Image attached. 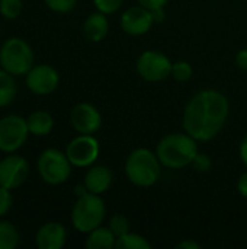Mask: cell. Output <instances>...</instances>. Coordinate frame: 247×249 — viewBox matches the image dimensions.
Listing matches in <instances>:
<instances>
[{
  "instance_id": "cell-21",
  "label": "cell",
  "mask_w": 247,
  "mask_h": 249,
  "mask_svg": "<svg viewBox=\"0 0 247 249\" xmlns=\"http://www.w3.org/2000/svg\"><path fill=\"white\" fill-rule=\"evenodd\" d=\"M115 248L116 249H148L150 248V242L138 235V233H125L119 238H116L115 242Z\"/></svg>"
},
{
  "instance_id": "cell-34",
  "label": "cell",
  "mask_w": 247,
  "mask_h": 249,
  "mask_svg": "<svg viewBox=\"0 0 247 249\" xmlns=\"http://www.w3.org/2000/svg\"><path fill=\"white\" fill-rule=\"evenodd\" d=\"M176 248L178 249H199L201 248V245H199V244H197V242H194V241H183V242L178 244V245H176Z\"/></svg>"
},
{
  "instance_id": "cell-30",
  "label": "cell",
  "mask_w": 247,
  "mask_h": 249,
  "mask_svg": "<svg viewBox=\"0 0 247 249\" xmlns=\"http://www.w3.org/2000/svg\"><path fill=\"white\" fill-rule=\"evenodd\" d=\"M237 190L240 193L242 197L247 198V171L245 174H242V177L239 178V182H237Z\"/></svg>"
},
{
  "instance_id": "cell-5",
  "label": "cell",
  "mask_w": 247,
  "mask_h": 249,
  "mask_svg": "<svg viewBox=\"0 0 247 249\" xmlns=\"http://www.w3.org/2000/svg\"><path fill=\"white\" fill-rule=\"evenodd\" d=\"M32 47L22 38L12 36L0 47V66L12 76H25L33 67Z\"/></svg>"
},
{
  "instance_id": "cell-31",
  "label": "cell",
  "mask_w": 247,
  "mask_h": 249,
  "mask_svg": "<svg viewBox=\"0 0 247 249\" xmlns=\"http://www.w3.org/2000/svg\"><path fill=\"white\" fill-rule=\"evenodd\" d=\"M236 63L240 69L247 70V48L245 50H240L236 55Z\"/></svg>"
},
{
  "instance_id": "cell-25",
  "label": "cell",
  "mask_w": 247,
  "mask_h": 249,
  "mask_svg": "<svg viewBox=\"0 0 247 249\" xmlns=\"http://www.w3.org/2000/svg\"><path fill=\"white\" fill-rule=\"evenodd\" d=\"M47 7L55 13H68L76 7L77 0H44Z\"/></svg>"
},
{
  "instance_id": "cell-1",
  "label": "cell",
  "mask_w": 247,
  "mask_h": 249,
  "mask_svg": "<svg viewBox=\"0 0 247 249\" xmlns=\"http://www.w3.org/2000/svg\"><path fill=\"white\" fill-rule=\"evenodd\" d=\"M230 112L229 99L218 90L195 93L183 111V130L197 142H210L224 127Z\"/></svg>"
},
{
  "instance_id": "cell-18",
  "label": "cell",
  "mask_w": 247,
  "mask_h": 249,
  "mask_svg": "<svg viewBox=\"0 0 247 249\" xmlns=\"http://www.w3.org/2000/svg\"><path fill=\"white\" fill-rule=\"evenodd\" d=\"M116 236L112 233L109 228L99 226L95 231H92L86 239V248L87 249H112L115 248Z\"/></svg>"
},
{
  "instance_id": "cell-11",
  "label": "cell",
  "mask_w": 247,
  "mask_h": 249,
  "mask_svg": "<svg viewBox=\"0 0 247 249\" xmlns=\"http://www.w3.org/2000/svg\"><path fill=\"white\" fill-rule=\"evenodd\" d=\"M25 82L32 93L49 95L58 88L60 74L49 64H38L25 74Z\"/></svg>"
},
{
  "instance_id": "cell-35",
  "label": "cell",
  "mask_w": 247,
  "mask_h": 249,
  "mask_svg": "<svg viewBox=\"0 0 247 249\" xmlns=\"http://www.w3.org/2000/svg\"><path fill=\"white\" fill-rule=\"evenodd\" d=\"M89 191H87V188H86V185L84 184H82V185H77L76 188H74V194L77 196V198L79 197H82V196H84V194H87Z\"/></svg>"
},
{
  "instance_id": "cell-32",
  "label": "cell",
  "mask_w": 247,
  "mask_h": 249,
  "mask_svg": "<svg viewBox=\"0 0 247 249\" xmlns=\"http://www.w3.org/2000/svg\"><path fill=\"white\" fill-rule=\"evenodd\" d=\"M239 153H240V159H242V162H243V163L247 166V134L245 136V139L242 140V143H240Z\"/></svg>"
},
{
  "instance_id": "cell-24",
  "label": "cell",
  "mask_w": 247,
  "mask_h": 249,
  "mask_svg": "<svg viewBox=\"0 0 247 249\" xmlns=\"http://www.w3.org/2000/svg\"><path fill=\"white\" fill-rule=\"evenodd\" d=\"M109 229L112 231V233L116 238H119V236H122V235L130 232V222H128V219L125 216L115 214L109 220Z\"/></svg>"
},
{
  "instance_id": "cell-6",
  "label": "cell",
  "mask_w": 247,
  "mask_h": 249,
  "mask_svg": "<svg viewBox=\"0 0 247 249\" xmlns=\"http://www.w3.org/2000/svg\"><path fill=\"white\" fill-rule=\"evenodd\" d=\"M71 162L67 155L58 149H45L36 162L38 174L49 185H61L71 175Z\"/></svg>"
},
{
  "instance_id": "cell-20",
  "label": "cell",
  "mask_w": 247,
  "mask_h": 249,
  "mask_svg": "<svg viewBox=\"0 0 247 249\" xmlns=\"http://www.w3.org/2000/svg\"><path fill=\"white\" fill-rule=\"evenodd\" d=\"M19 241L17 229L9 222H0V249H15Z\"/></svg>"
},
{
  "instance_id": "cell-22",
  "label": "cell",
  "mask_w": 247,
  "mask_h": 249,
  "mask_svg": "<svg viewBox=\"0 0 247 249\" xmlns=\"http://www.w3.org/2000/svg\"><path fill=\"white\" fill-rule=\"evenodd\" d=\"M22 7V0H0V15L9 20L19 18Z\"/></svg>"
},
{
  "instance_id": "cell-33",
  "label": "cell",
  "mask_w": 247,
  "mask_h": 249,
  "mask_svg": "<svg viewBox=\"0 0 247 249\" xmlns=\"http://www.w3.org/2000/svg\"><path fill=\"white\" fill-rule=\"evenodd\" d=\"M151 13H153V19H154V22H157V23L163 22V20H165V18H166V13H165V7H159V9H154V10H151Z\"/></svg>"
},
{
  "instance_id": "cell-28",
  "label": "cell",
  "mask_w": 247,
  "mask_h": 249,
  "mask_svg": "<svg viewBox=\"0 0 247 249\" xmlns=\"http://www.w3.org/2000/svg\"><path fill=\"white\" fill-rule=\"evenodd\" d=\"M192 165H194V168H195L198 172H207V171H210V168H211V159H210L205 153H198V155L195 156Z\"/></svg>"
},
{
  "instance_id": "cell-27",
  "label": "cell",
  "mask_w": 247,
  "mask_h": 249,
  "mask_svg": "<svg viewBox=\"0 0 247 249\" xmlns=\"http://www.w3.org/2000/svg\"><path fill=\"white\" fill-rule=\"evenodd\" d=\"M12 204H13V198H12L10 190L0 187V217L6 216L10 212Z\"/></svg>"
},
{
  "instance_id": "cell-16",
  "label": "cell",
  "mask_w": 247,
  "mask_h": 249,
  "mask_svg": "<svg viewBox=\"0 0 247 249\" xmlns=\"http://www.w3.org/2000/svg\"><path fill=\"white\" fill-rule=\"evenodd\" d=\"M109 32V22L105 13L96 12L86 18L83 23V34L92 42H100Z\"/></svg>"
},
{
  "instance_id": "cell-4",
  "label": "cell",
  "mask_w": 247,
  "mask_h": 249,
  "mask_svg": "<svg viewBox=\"0 0 247 249\" xmlns=\"http://www.w3.org/2000/svg\"><path fill=\"white\" fill-rule=\"evenodd\" d=\"M106 214V207L100 196L87 193L77 198L71 210V223L76 231L90 233L102 226Z\"/></svg>"
},
{
  "instance_id": "cell-19",
  "label": "cell",
  "mask_w": 247,
  "mask_h": 249,
  "mask_svg": "<svg viewBox=\"0 0 247 249\" xmlns=\"http://www.w3.org/2000/svg\"><path fill=\"white\" fill-rule=\"evenodd\" d=\"M10 73H7L4 69H0V108H4L10 105L17 93L16 82Z\"/></svg>"
},
{
  "instance_id": "cell-15",
  "label": "cell",
  "mask_w": 247,
  "mask_h": 249,
  "mask_svg": "<svg viewBox=\"0 0 247 249\" xmlns=\"http://www.w3.org/2000/svg\"><path fill=\"white\" fill-rule=\"evenodd\" d=\"M112 179H114V177H112V172L109 168L96 165L87 171V174L84 177V185L89 193L100 196L109 190Z\"/></svg>"
},
{
  "instance_id": "cell-17",
  "label": "cell",
  "mask_w": 247,
  "mask_h": 249,
  "mask_svg": "<svg viewBox=\"0 0 247 249\" xmlns=\"http://www.w3.org/2000/svg\"><path fill=\"white\" fill-rule=\"evenodd\" d=\"M26 123H28L29 134L36 136V137L48 136L54 128V118L47 111H35V112H32L26 118Z\"/></svg>"
},
{
  "instance_id": "cell-14",
  "label": "cell",
  "mask_w": 247,
  "mask_h": 249,
  "mask_svg": "<svg viewBox=\"0 0 247 249\" xmlns=\"http://www.w3.org/2000/svg\"><path fill=\"white\" fill-rule=\"evenodd\" d=\"M66 241L67 231L58 222L44 223L35 235V244L39 249H61Z\"/></svg>"
},
{
  "instance_id": "cell-23",
  "label": "cell",
  "mask_w": 247,
  "mask_h": 249,
  "mask_svg": "<svg viewBox=\"0 0 247 249\" xmlns=\"http://www.w3.org/2000/svg\"><path fill=\"white\" fill-rule=\"evenodd\" d=\"M194 74L192 66L186 61H176L172 66V77L178 82H188Z\"/></svg>"
},
{
  "instance_id": "cell-7",
  "label": "cell",
  "mask_w": 247,
  "mask_h": 249,
  "mask_svg": "<svg viewBox=\"0 0 247 249\" xmlns=\"http://www.w3.org/2000/svg\"><path fill=\"white\" fill-rule=\"evenodd\" d=\"M28 136L26 118L15 114L0 118V152L15 153L26 143Z\"/></svg>"
},
{
  "instance_id": "cell-12",
  "label": "cell",
  "mask_w": 247,
  "mask_h": 249,
  "mask_svg": "<svg viewBox=\"0 0 247 249\" xmlns=\"http://www.w3.org/2000/svg\"><path fill=\"white\" fill-rule=\"evenodd\" d=\"M70 123L79 134H93L102 125V115L95 105L80 102L71 109Z\"/></svg>"
},
{
  "instance_id": "cell-8",
  "label": "cell",
  "mask_w": 247,
  "mask_h": 249,
  "mask_svg": "<svg viewBox=\"0 0 247 249\" xmlns=\"http://www.w3.org/2000/svg\"><path fill=\"white\" fill-rule=\"evenodd\" d=\"M173 63L160 51L147 50L137 60V73L147 82H162L172 76Z\"/></svg>"
},
{
  "instance_id": "cell-3",
  "label": "cell",
  "mask_w": 247,
  "mask_h": 249,
  "mask_svg": "<svg viewBox=\"0 0 247 249\" xmlns=\"http://www.w3.org/2000/svg\"><path fill=\"white\" fill-rule=\"evenodd\" d=\"M162 163L151 150L148 149H135L130 153L125 160V175L137 187L148 188L153 187L162 174Z\"/></svg>"
},
{
  "instance_id": "cell-2",
  "label": "cell",
  "mask_w": 247,
  "mask_h": 249,
  "mask_svg": "<svg viewBox=\"0 0 247 249\" xmlns=\"http://www.w3.org/2000/svg\"><path fill=\"white\" fill-rule=\"evenodd\" d=\"M198 153L197 140L186 131L165 136L156 149L160 163L170 169H182L188 165H192Z\"/></svg>"
},
{
  "instance_id": "cell-9",
  "label": "cell",
  "mask_w": 247,
  "mask_h": 249,
  "mask_svg": "<svg viewBox=\"0 0 247 249\" xmlns=\"http://www.w3.org/2000/svg\"><path fill=\"white\" fill-rule=\"evenodd\" d=\"M99 150V142L93 134H80L67 144L66 155L73 166L87 168L96 162Z\"/></svg>"
},
{
  "instance_id": "cell-10",
  "label": "cell",
  "mask_w": 247,
  "mask_h": 249,
  "mask_svg": "<svg viewBox=\"0 0 247 249\" xmlns=\"http://www.w3.org/2000/svg\"><path fill=\"white\" fill-rule=\"evenodd\" d=\"M29 163L25 158L16 153H7L0 160V187L16 190L25 184L29 177Z\"/></svg>"
},
{
  "instance_id": "cell-13",
  "label": "cell",
  "mask_w": 247,
  "mask_h": 249,
  "mask_svg": "<svg viewBox=\"0 0 247 249\" xmlns=\"http://www.w3.org/2000/svg\"><path fill=\"white\" fill-rule=\"evenodd\" d=\"M154 23L150 9L138 4L127 9L121 16V28L131 36H140L147 34Z\"/></svg>"
},
{
  "instance_id": "cell-29",
  "label": "cell",
  "mask_w": 247,
  "mask_h": 249,
  "mask_svg": "<svg viewBox=\"0 0 247 249\" xmlns=\"http://www.w3.org/2000/svg\"><path fill=\"white\" fill-rule=\"evenodd\" d=\"M137 1L141 6H144V7L150 9V10H154V9H159V7H165L169 0H137Z\"/></svg>"
},
{
  "instance_id": "cell-26",
  "label": "cell",
  "mask_w": 247,
  "mask_h": 249,
  "mask_svg": "<svg viewBox=\"0 0 247 249\" xmlns=\"http://www.w3.org/2000/svg\"><path fill=\"white\" fill-rule=\"evenodd\" d=\"M122 3L124 0H93V4L98 9V12H102L105 15L115 13L122 6Z\"/></svg>"
}]
</instances>
